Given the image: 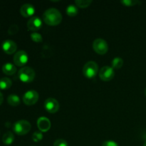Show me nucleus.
Wrapping results in <instances>:
<instances>
[{
	"label": "nucleus",
	"instance_id": "obj_2",
	"mask_svg": "<svg viewBox=\"0 0 146 146\" xmlns=\"http://www.w3.org/2000/svg\"><path fill=\"white\" fill-rule=\"evenodd\" d=\"M36 73L31 67H23L19 71L18 77L21 81L24 83L32 82L35 78Z\"/></svg>",
	"mask_w": 146,
	"mask_h": 146
},
{
	"label": "nucleus",
	"instance_id": "obj_5",
	"mask_svg": "<svg viewBox=\"0 0 146 146\" xmlns=\"http://www.w3.org/2000/svg\"><path fill=\"white\" fill-rule=\"evenodd\" d=\"M93 48L96 53L100 55L106 54L108 51V45L103 38H96L93 43Z\"/></svg>",
	"mask_w": 146,
	"mask_h": 146
},
{
	"label": "nucleus",
	"instance_id": "obj_15",
	"mask_svg": "<svg viewBox=\"0 0 146 146\" xmlns=\"http://www.w3.org/2000/svg\"><path fill=\"white\" fill-rule=\"evenodd\" d=\"M14 141V134L10 131H7L4 134L2 137V142L4 145H9L12 144V143Z\"/></svg>",
	"mask_w": 146,
	"mask_h": 146
},
{
	"label": "nucleus",
	"instance_id": "obj_10",
	"mask_svg": "<svg viewBox=\"0 0 146 146\" xmlns=\"http://www.w3.org/2000/svg\"><path fill=\"white\" fill-rule=\"evenodd\" d=\"M42 27V21L38 17H32L29 19L27 22V27L29 30L36 31Z\"/></svg>",
	"mask_w": 146,
	"mask_h": 146
},
{
	"label": "nucleus",
	"instance_id": "obj_6",
	"mask_svg": "<svg viewBox=\"0 0 146 146\" xmlns=\"http://www.w3.org/2000/svg\"><path fill=\"white\" fill-rule=\"evenodd\" d=\"M38 94L34 90H30L23 96V102L27 106L34 105L38 100Z\"/></svg>",
	"mask_w": 146,
	"mask_h": 146
},
{
	"label": "nucleus",
	"instance_id": "obj_14",
	"mask_svg": "<svg viewBox=\"0 0 146 146\" xmlns=\"http://www.w3.org/2000/svg\"><path fill=\"white\" fill-rule=\"evenodd\" d=\"M2 71L6 75L12 76L17 72V68L14 64H11V63H7L3 65Z\"/></svg>",
	"mask_w": 146,
	"mask_h": 146
},
{
	"label": "nucleus",
	"instance_id": "obj_11",
	"mask_svg": "<svg viewBox=\"0 0 146 146\" xmlns=\"http://www.w3.org/2000/svg\"><path fill=\"white\" fill-rule=\"evenodd\" d=\"M1 47H2V49L4 51V53H6L7 54H9V55L15 53L17 49V44L12 40L10 39L4 41L1 45Z\"/></svg>",
	"mask_w": 146,
	"mask_h": 146
},
{
	"label": "nucleus",
	"instance_id": "obj_21",
	"mask_svg": "<svg viewBox=\"0 0 146 146\" xmlns=\"http://www.w3.org/2000/svg\"><path fill=\"white\" fill-rule=\"evenodd\" d=\"M121 2L123 5L125 6V7H133L137 4H141V1H138V0H123Z\"/></svg>",
	"mask_w": 146,
	"mask_h": 146
},
{
	"label": "nucleus",
	"instance_id": "obj_4",
	"mask_svg": "<svg viewBox=\"0 0 146 146\" xmlns=\"http://www.w3.org/2000/svg\"><path fill=\"white\" fill-rule=\"evenodd\" d=\"M98 71V66L95 61H88L84 65L83 68L84 75L88 78H92L96 76Z\"/></svg>",
	"mask_w": 146,
	"mask_h": 146
},
{
	"label": "nucleus",
	"instance_id": "obj_22",
	"mask_svg": "<svg viewBox=\"0 0 146 146\" xmlns=\"http://www.w3.org/2000/svg\"><path fill=\"white\" fill-rule=\"evenodd\" d=\"M31 38L32 39V41H34V42L36 43H40L43 41V38L41 36V35L38 33L34 32L31 34Z\"/></svg>",
	"mask_w": 146,
	"mask_h": 146
},
{
	"label": "nucleus",
	"instance_id": "obj_1",
	"mask_svg": "<svg viewBox=\"0 0 146 146\" xmlns=\"http://www.w3.org/2000/svg\"><path fill=\"white\" fill-rule=\"evenodd\" d=\"M43 20L47 25L57 26L62 21V15L56 9L50 8L43 14Z\"/></svg>",
	"mask_w": 146,
	"mask_h": 146
},
{
	"label": "nucleus",
	"instance_id": "obj_20",
	"mask_svg": "<svg viewBox=\"0 0 146 146\" xmlns=\"http://www.w3.org/2000/svg\"><path fill=\"white\" fill-rule=\"evenodd\" d=\"M91 3H92V1L91 0H76L75 1V4H76L77 7L82 9L89 7Z\"/></svg>",
	"mask_w": 146,
	"mask_h": 146
},
{
	"label": "nucleus",
	"instance_id": "obj_17",
	"mask_svg": "<svg viewBox=\"0 0 146 146\" xmlns=\"http://www.w3.org/2000/svg\"><path fill=\"white\" fill-rule=\"evenodd\" d=\"M7 102L11 106H17L20 104V98L17 95L11 94L7 98Z\"/></svg>",
	"mask_w": 146,
	"mask_h": 146
},
{
	"label": "nucleus",
	"instance_id": "obj_27",
	"mask_svg": "<svg viewBox=\"0 0 146 146\" xmlns=\"http://www.w3.org/2000/svg\"><path fill=\"white\" fill-rule=\"evenodd\" d=\"M3 101H4V97H3L2 93L0 91V105H1V104L3 103Z\"/></svg>",
	"mask_w": 146,
	"mask_h": 146
},
{
	"label": "nucleus",
	"instance_id": "obj_25",
	"mask_svg": "<svg viewBox=\"0 0 146 146\" xmlns=\"http://www.w3.org/2000/svg\"><path fill=\"white\" fill-rule=\"evenodd\" d=\"M54 146H68V143L64 139H58L54 142Z\"/></svg>",
	"mask_w": 146,
	"mask_h": 146
},
{
	"label": "nucleus",
	"instance_id": "obj_9",
	"mask_svg": "<svg viewBox=\"0 0 146 146\" xmlns=\"http://www.w3.org/2000/svg\"><path fill=\"white\" fill-rule=\"evenodd\" d=\"M114 70L112 67L104 66L99 71V77L102 81H109L114 77Z\"/></svg>",
	"mask_w": 146,
	"mask_h": 146
},
{
	"label": "nucleus",
	"instance_id": "obj_8",
	"mask_svg": "<svg viewBox=\"0 0 146 146\" xmlns=\"http://www.w3.org/2000/svg\"><path fill=\"white\" fill-rule=\"evenodd\" d=\"M14 63L17 66H23L25 65L28 61V55L24 51H19L14 54Z\"/></svg>",
	"mask_w": 146,
	"mask_h": 146
},
{
	"label": "nucleus",
	"instance_id": "obj_18",
	"mask_svg": "<svg viewBox=\"0 0 146 146\" xmlns=\"http://www.w3.org/2000/svg\"><path fill=\"white\" fill-rule=\"evenodd\" d=\"M78 10L76 6L74 5V4H70L66 8V14H68L69 17H74L78 14Z\"/></svg>",
	"mask_w": 146,
	"mask_h": 146
},
{
	"label": "nucleus",
	"instance_id": "obj_7",
	"mask_svg": "<svg viewBox=\"0 0 146 146\" xmlns=\"http://www.w3.org/2000/svg\"><path fill=\"white\" fill-rule=\"evenodd\" d=\"M44 108L50 113H55L59 109V104L55 98H48L44 102Z\"/></svg>",
	"mask_w": 146,
	"mask_h": 146
},
{
	"label": "nucleus",
	"instance_id": "obj_28",
	"mask_svg": "<svg viewBox=\"0 0 146 146\" xmlns=\"http://www.w3.org/2000/svg\"><path fill=\"white\" fill-rule=\"evenodd\" d=\"M143 146H146V141H145V143H144Z\"/></svg>",
	"mask_w": 146,
	"mask_h": 146
},
{
	"label": "nucleus",
	"instance_id": "obj_24",
	"mask_svg": "<svg viewBox=\"0 0 146 146\" xmlns=\"http://www.w3.org/2000/svg\"><path fill=\"white\" fill-rule=\"evenodd\" d=\"M43 138V135L41 132L39 131H36L34 134H33V141L34 142H38V141H41Z\"/></svg>",
	"mask_w": 146,
	"mask_h": 146
},
{
	"label": "nucleus",
	"instance_id": "obj_26",
	"mask_svg": "<svg viewBox=\"0 0 146 146\" xmlns=\"http://www.w3.org/2000/svg\"><path fill=\"white\" fill-rule=\"evenodd\" d=\"M101 146H118V143H115V141H104L102 143V145Z\"/></svg>",
	"mask_w": 146,
	"mask_h": 146
},
{
	"label": "nucleus",
	"instance_id": "obj_29",
	"mask_svg": "<svg viewBox=\"0 0 146 146\" xmlns=\"http://www.w3.org/2000/svg\"><path fill=\"white\" fill-rule=\"evenodd\" d=\"M145 96H146V88H145Z\"/></svg>",
	"mask_w": 146,
	"mask_h": 146
},
{
	"label": "nucleus",
	"instance_id": "obj_16",
	"mask_svg": "<svg viewBox=\"0 0 146 146\" xmlns=\"http://www.w3.org/2000/svg\"><path fill=\"white\" fill-rule=\"evenodd\" d=\"M12 85V81L10 78L4 77L0 79V89L7 90L9 89Z\"/></svg>",
	"mask_w": 146,
	"mask_h": 146
},
{
	"label": "nucleus",
	"instance_id": "obj_3",
	"mask_svg": "<svg viewBox=\"0 0 146 146\" xmlns=\"http://www.w3.org/2000/svg\"><path fill=\"white\" fill-rule=\"evenodd\" d=\"M31 125L29 121L26 120H20L16 122L13 125V131L19 135H24L31 131Z\"/></svg>",
	"mask_w": 146,
	"mask_h": 146
},
{
	"label": "nucleus",
	"instance_id": "obj_12",
	"mask_svg": "<svg viewBox=\"0 0 146 146\" xmlns=\"http://www.w3.org/2000/svg\"><path fill=\"white\" fill-rule=\"evenodd\" d=\"M37 126L41 132H47L51 128V122L46 117H40L37 121Z\"/></svg>",
	"mask_w": 146,
	"mask_h": 146
},
{
	"label": "nucleus",
	"instance_id": "obj_19",
	"mask_svg": "<svg viewBox=\"0 0 146 146\" xmlns=\"http://www.w3.org/2000/svg\"><path fill=\"white\" fill-rule=\"evenodd\" d=\"M123 65V60L120 57H115L112 61V68L115 69H120Z\"/></svg>",
	"mask_w": 146,
	"mask_h": 146
},
{
	"label": "nucleus",
	"instance_id": "obj_23",
	"mask_svg": "<svg viewBox=\"0 0 146 146\" xmlns=\"http://www.w3.org/2000/svg\"><path fill=\"white\" fill-rule=\"evenodd\" d=\"M19 31V27L18 26L16 25V24H12L9 27L8 29V33L10 35H14V34H17Z\"/></svg>",
	"mask_w": 146,
	"mask_h": 146
},
{
	"label": "nucleus",
	"instance_id": "obj_13",
	"mask_svg": "<svg viewBox=\"0 0 146 146\" xmlns=\"http://www.w3.org/2000/svg\"><path fill=\"white\" fill-rule=\"evenodd\" d=\"M34 12H35V8L31 4H23L20 9V13L22 17H25V18H28V17L33 16Z\"/></svg>",
	"mask_w": 146,
	"mask_h": 146
}]
</instances>
